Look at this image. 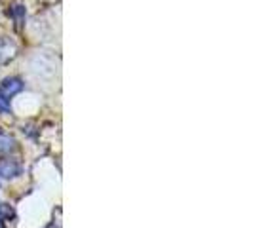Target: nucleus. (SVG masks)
Listing matches in <instances>:
<instances>
[{
  "instance_id": "f257e3e1",
  "label": "nucleus",
  "mask_w": 253,
  "mask_h": 228,
  "mask_svg": "<svg viewBox=\"0 0 253 228\" xmlns=\"http://www.w3.org/2000/svg\"><path fill=\"white\" fill-rule=\"evenodd\" d=\"M21 89H23V80L17 78V76L4 78V80L0 82V95H4L6 99H12L13 95H17Z\"/></svg>"
},
{
  "instance_id": "f03ea898",
  "label": "nucleus",
  "mask_w": 253,
  "mask_h": 228,
  "mask_svg": "<svg viewBox=\"0 0 253 228\" xmlns=\"http://www.w3.org/2000/svg\"><path fill=\"white\" fill-rule=\"evenodd\" d=\"M21 173V164L12 158L0 160V177L2 179H15Z\"/></svg>"
},
{
  "instance_id": "7ed1b4c3",
  "label": "nucleus",
  "mask_w": 253,
  "mask_h": 228,
  "mask_svg": "<svg viewBox=\"0 0 253 228\" xmlns=\"http://www.w3.org/2000/svg\"><path fill=\"white\" fill-rule=\"evenodd\" d=\"M13 149H15V141H13V137L0 133V154H8V152H12Z\"/></svg>"
},
{
  "instance_id": "20e7f679",
  "label": "nucleus",
  "mask_w": 253,
  "mask_h": 228,
  "mask_svg": "<svg viewBox=\"0 0 253 228\" xmlns=\"http://www.w3.org/2000/svg\"><path fill=\"white\" fill-rule=\"evenodd\" d=\"M13 215H15V211H13L12 205L0 202V221H12Z\"/></svg>"
},
{
  "instance_id": "39448f33",
  "label": "nucleus",
  "mask_w": 253,
  "mask_h": 228,
  "mask_svg": "<svg viewBox=\"0 0 253 228\" xmlns=\"http://www.w3.org/2000/svg\"><path fill=\"white\" fill-rule=\"evenodd\" d=\"M12 107H10V99H6L4 95H0V114H10Z\"/></svg>"
},
{
  "instance_id": "423d86ee",
  "label": "nucleus",
  "mask_w": 253,
  "mask_h": 228,
  "mask_svg": "<svg viewBox=\"0 0 253 228\" xmlns=\"http://www.w3.org/2000/svg\"><path fill=\"white\" fill-rule=\"evenodd\" d=\"M0 228H4V225H2V221H0Z\"/></svg>"
},
{
  "instance_id": "0eeeda50",
  "label": "nucleus",
  "mask_w": 253,
  "mask_h": 228,
  "mask_svg": "<svg viewBox=\"0 0 253 228\" xmlns=\"http://www.w3.org/2000/svg\"><path fill=\"white\" fill-rule=\"evenodd\" d=\"M50 228H55V227H50Z\"/></svg>"
}]
</instances>
